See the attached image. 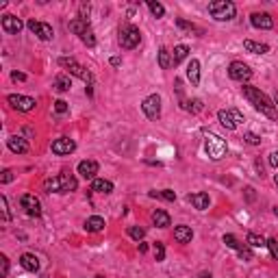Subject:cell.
I'll list each match as a JSON object with an SVG mask.
<instances>
[{
  "label": "cell",
  "instance_id": "obj_1",
  "mask_svg": "<svg viewBox=\"0 0 278 278\" xmlns=\"http://www.w3.org/2000/svg\"><path fill=\"white\" fill-rule=\"evenodd\" d=\"M242 89H243L245 100H248V103L252 104L254 109L261 111L265 118L276 120V104L270 100V96H265L261 89H257V87H252V85H243Z\"/></svg>",
  "mask_w": 278,
  "mask_h": 278
},
{
  "label": "cell",
  "instance_id": "obj_2",
  "mask_svg": "<svg viewBox=\"0 0 278 278\" xmlns=\"http://www.w3.org/2000/svg\"><path fill=\"white\" fill-rule=\"evenodd\" d=\"M59 66H61L63 70H68L72 76H78L81 81H85L87 83V94L94 96V76H91L89 70L83 68L74 57H61V59H59Z\"/></svg>",
  "mask_w": 278,
  "mask_h": 278
},
{
  "label": "cell",
  "instance_id": "obj_3",
  "mask_svg": "<svg viewBox=\"0 0 278 278\" xmlns=\"http://www.w3.org/2000/svg\"><path fill=\"white\" fill-rule=\"evenodd\" d=\"M46 191L50 193H70V191H76L78 187V180L74 178L72 174H59V176H52V178H48L44 183Z\"/></svg>",
  "mask_w": 278,
  "mask_h": 278
},
{
  "label": "cell",
  "instance_id": "obj_4",
  "mask_svg": "<svg viewBox=\"0 0 278 278\" xmlns=\"http://www.w3.org/2000/svg\"><path fill=\"white\" fill-rule=\"evenodd\" d=\"M208 13L217 22H228L237 16V7L230 0H215V2H208Z\"/></svg>",
  "mask_w": 278,
  "mask_h": 278
},
{
  "label": "cell",
  "instance_id": "obj_5",
  "mask_svg": "<svg viewBox=\"0 0 278 278\" xmlns=\"http://www.w3.org/2000/svg\"><path fill=\"white\" fill-rule=\"evenodd\" d=\"M226 150H228L226 141L220 135H215V133H207L205 135V152L211 161H220L222 156H226Z\"/></svg>",
  "mask_w": 278,
  "mask_h": 278
},
{
  "label": "cell",
  "instance_id": "obj_6",
  "mask_svg": "<svg viewBox=\"0 0 278 278\" xmlns=\"http://www.w3.org/2000/svg\"><path fill=\"white\" fill-rule=\"evenodd\" d=\"M139 41H141V31H139L137 26H133V24H124L122 29H120V46H122L124 50H133V48H137Z\"/></svg>",
  "mask_w": 278,
  "mask_h": 278
},
{
  "label": "cell",
  "instance_id": "obj_7",
  "mask_svg": "<svg viewBox=\"0 0 278 278\" xmlns=\"http://www.w3.org/2000/svg\"><path fill=\"white\" fill-rule=\"evenodd\" d=\"M217 120H220V124L226 128V131H235L239 124L245 122L243 113H242V111H237V109H228V111L222 109V111H217Z\"/></svg>",
  "mask_w": 278,
  "mask_h": 278
},
{
  "label": "cell",
  "instance_id": "obj_8",
  "mask_svg": "<svg viewBox=\"0 0 278 278\" xmlns=\"http://www.w3.org/2000/svg\"><path fill=\"white\" fill-rule=\"evenodd\" d=\"M141 111L146 113L148 120H159L161 118V96L159 94H150L141 103Z\"/></svg>",
  "mask_w": 278,
  "mask_h": 278
},
{
  "label": "cell",
  "instance_id": "obj_9",
  "mask_svg": "<svg viewBox=\"0 0 278 278\" xmlns=\"http://www.w3.org/2000/svg\"><path fill=\"white\" fill-rule=\"evenodd\" d=\"M7 103L11 104V109L16 111H22V113H26V111H33L35 109V98H31V96H20V94H9L7 96Z\"/></svg>",
  "mask_w": 278,
  "mask_h": 278
},
{
  "label": "cell",
  "instance_id": "obj_10",
  "mask_svg": "<svg viewBox=\"0 0 278 278\" xmlns=\"http://www.w3.org/2000/svg\"><path fill=\"white\" fill-rule=\"evenodd\" d=\"M228 76L233 78V81H239V83H245L252 78V70L245 66L243 61H233L228 66Z\"/></svg>",
  "mask_w": 278,
  "mask_h": 278
},
{
  "label": "cell",
  "instance_id": "obj_11",
  "mask_svg": "<svg viewBox=\"0 0 278 278\" xmlns=\"http://www.w3.org/2000/svg\"><path fill=\"white\" fill-rule=\"evenodd\" d=\"M26 26H29L31 33H35L37 37H39L41 41H50L54 37V31L50 24H46V22H35V20H29L26 22Z\"/></svg>",
  "mask_w": 278,
  "mask_h": 278
},
{
  "label": "cell",
  "instance_id": "obj_12",
  "mask_svg": "<svg viewBox=\"0 0 278 278\" xmlns=\"http://www.w3.org/2000/svg\"><path fill=\"white\" fill-rule=\"evenodd\" d=\"M20 205L31 217H39L41 215V202L37 200L33 193H24V196L20 198Z\"/></svg>",
  "mask_w": 278,
  "mask_h": 278
},
{
  "label": "cell",
  "instance_id": "obj_13",
  "mask_svg": "<svg viewBox=\"0 0 278 278\" xmlns=\"http://www.w3.org/2000/svg\"><path fill=\"white\" fill-rule=\"evenodd\" d=\"M50 148H52L54 155H72V152L76 150V143L70 137H59V139H54Z\"/></svg>",
  "mask_w": 278,
  "mask_h": 278
},
{
  "label": "cell",
  "instance_id": "obj_14",
  "mask_svg": "<svg viewBox=\"0 0 278 278\" xmlns=\"http://www.w3.org/2000/svg\"><path fill=\"white\" fill-rule=\"evenodd\" d=\"M2 31L4 33H9V35H17L22 29H24V24H22V20L20 17H16V16H11V13H7V16H2Z\"/></svg>",
  "mask_w": 278,
  "mask_h": 278
},
{
  "label": "cell",
  "instance_id": "obj_15",
  "mask_svg": "<svg viewBox=\"0 0 278 278\" xmlns=\"http://www.w3.org/2000/svg\"><path fill=\"white\" fill-rule=\"evenodd\" d=\"M78 174L85 180H94L96 174H98V161H94V159L81 161V163H78Z\"/></svg>",
  "mask_w": 278,
  "mask_h": 278
},
{
  "label": "cell",
  "instance_id": "obj_16",
  "mask_svg": "<svg viewBox=\"0 0 278 278\" xmlns=\"http://www.w3.org/2000/svg\"><path fill=\"white\" fill-rule=\"evenodd\" d=\"M250 22H252L254 29H263V31H270L272 26H274V20H272L270 13H252L250 16Z\"/></svg>",
  "mask_w": 278,
  "mask_h": 278
},
{
  "label": "cell",
  "instance_id": "obj_17",
  "mask_svg": "<svg viewBox=\"0 0 278 278\" xmlns=\"http://www.w3.org/2000/svg\"><path fill=\"white\" fill-rule=\"evenodd\" d=\"M7 146H9V150L16 152V155H26V152H29V143H26V139L20 137V135L9 137L7 139Z\"/></svg>",
  "mask_w": 278,
  "mask_h": 278
},
{
  "label": "cell",
  "instance_id": "obj_18",
  "mask_svg": "<svg viewBox=\"0 0 278 278\" xmlns=\"http://www.w3.org/2000/svg\"><path fill=\"white\" fill-rule=\"evenodd\" d=\"M187 200L191 202V205L196 207L198 211H207V208H208V205H211V198H208V193H205V191L189 193V196H187Z\"/></svg>",
  "mask_w": 278,
  "mask_h": 278
},
{
  "label": "cell",
  "instance_id": "obj_19",
  "mask_svg": "<svg viewBox=\"0 0 278 278\" xmlns=\"http://www.w3.org/2000/svg\"><path fill=\"white\" fill-rule=\"evenodd\" d=\"M174 239L178 243H189L193 239V230H191V226H185V224H180V226H176L174 228Z\"/></svg>",
  "mask_w": 278,
  "mask_h": 278
},
{
  "label": "cell",
  "instance_id": "obj_20",
  "mask_svg": "<svg viewBox=\"0 0 278 278\" xmlns=\"http://www.w3.org/2000/svg\"><path fill=\"white\" fill-rule=\"evenodd\" d=\"M187 78H189V83H191L193 87L200 85V61H198V59H191V61H189V66H187Z\"/></svg>",
  "mask_w": 278,
  "mask_h": 278
},
{
  "label": "cell",
  "instance_id": "obj_21",
  "mask_svg": "<svg viewBox=\"0 0 278 278\" xmlns=\"http://www.w3.org/2000/svg\"><path fill=\"white\" fill-rule=\"evenodd\" d=\"M20 265L24 267L26 272H37L39 270V259H37L35 254H31V252H24L20 257Z\"/></svg>",
  "mask_w": 278,
  "mask_h": 278
},
{
  "label": "cell",
  "instance_id": "obj_22",
  "mask_svg": "<svg viewBox=\"0 0 278 278\" xmlns=\"http://www.w3.org/2000/svg\"><path fill=\"white\" fill-rule=\"evenodd\" d=\"M85 230L87 233H100L104 230V220L100 215H91L85 220Z\"/></svg>",
  "mask_w": 278,
  "mask_h": 278
},
{
  "label": "cell",
  "instance_id": "obj_23",
  "mask_svg": "<svg viewBox=\"0 0 278 278\" xmlns=\"http://www.w3.org/2000/svg\"><path fill=\"white\" fill-rule=\"evenodd\" d=\"M91 191H96V193H111V191H113V183H111V180H104V178H94V180H91Z\"/></svg>",
  "mask_w": 278,
  "mask_h": 278
},
{
  "label": "cell",
  "instance_id": "obj_24",
  "mask_svg": "<svg viewBox=\"0 0 278 278\" xmlns=\"http://www.w3.org/2000/svg\"><path fill=\"white\" fill-rule=\"evenodd\" d=\"M243 48L248 50V52H254V54H267L270 52V46L267 44H259V41H252V39H245Z\"/></svg>",
  "mask_w": 278,
  "mask_h": 278
},
{
  "label": "cell",
  "instance_id": "obj_25",
  "mask_svg": "<svg viewBox=\"0 0 278 278\" xmlns=\"http://www.w3.org/2000/svg\"><path fill=\"white\" fill-rule=\"evenodd\" d=\"M152 222H155V226H159V228H168V226L172 224L170 215L163 211V208H156V211L152 213Z\"/></svg>",
  "mask_w": 278,
  "mask_h": 278
},
{
  "label": "cell",
  "instance_id": "obj_26",
  "mask_svg": "<svg viewBox=\"0 0 278 278\" xmlns=\"http://www.w3.org/2000/svg\"><path fill=\"white\" fill-rule=\"evenodd\" d=\"M187 54H189V48H187L185 44L174 46V50H172V61H174V66H178L180 61H185V59H187Z\"/></svg>",
  "mask_w": 278,
  "mask_h": 278
},
{
  "label": "cell",
  "instance_id": "obj_27",
  "mask_svg": "<svg viewBox=\"0 0 278 278\" xmlns=\"http://www.w3.org/2000/svg\"><path fill=\"white\" fill-rule=\"evenodd\" d=\"M172 66H174L172 52H170L168 48H161V50H159V68H161V70H170Z\"/></svg>",
  "mask_w": 278,
  "mask_h": 278
},
{
  "label": "cell",
  "instance_id": "obj_28",
  "mask_svg": "<svg viewBox=\"0 0 278 278\" xmlns=\"http://www.w3.org/2000/svg\"><path fill=\"white\" fill-rule=\"evenodd\" d=\"M70 31L81 37L83 33H85V31H89V22H85V20H81V17H76V20L70 22Z\"/></svg>",
  "mask_w": 278,
  "mask_h": 278
},
{
  "label": "cell",
  "instance_id": "obj_29",
  "mask_svg": "<svg viewBox=\"0 0 278 278\" xmlns=\"http://www.w3.org/2000/svg\"><path fill=\"white\" fill-rule=\"evenodd\" d=\"M54 87H57V91H70V87H72L70 74H59V76L54 78Z\"/></svg>",
  "mask_w": 278,
  "mask_h": 278
},
{
  "label": "cell",
  "instance_id": "obj_30",
  "mask_svg": "<svg viewBox=\"0 0 278 278\" xmlns=\"http://www.w3.org/2000/svg\"><path fill=\"white\" fill-rule=\"evenodd\" d=\"M245 242H248L252 248H267V242L261 237V235L257 233H248V237H245Z\"/></svg>",
  "mask_w": 278,
  "mask_h": 278
},
{
  "label": "cell",
  "instance_id": "obj_31",
  "mask_svg": "<svg viewBox=\"0 0 278 278\" xmlns=\"http://www.w3.org/2000/svg\"><path fill=\"white\" fill-rule=\"evenodd\" d=\"M150 198H161V200L174 202L176 200V191H172V189H163V191H150Z\"/></svg>",
  "mask_w": 278,
  "mask_h": 278
},
{
  "label": "cell",
  "instance_id": "obj_32",
  "mask_svg": "<svg viewBox=\"0 0 278 278\" xmlns=\"http://www.w3.org/2000/svg\"><path fill=\"white\" fill-rule=\"evenodd\" d=\"M148 9L152 11L155 17H163L165 16V7L161 2H155V0H148Z\"/></svg>",
  "mask_w": 278,
  "mask_h": 278
},
{
  "label": "cell",
  "instance_id": "obj_33",
  "mask_svg": "<svg viewBox=\"0 0 278 278\" xmlns=\"http://www.w3.org/2000/svg\"><path fill=\"white\" fill-rule=\"evenodd\" d=\"M224 243L228 245V248L237 250V252H239V250H242V248H245V243H242V242H239V239L235 237V235H224Z\"/></svg>",
  "mask_w": 278,
  "mask_h": 278
},
{
  "label": "cell",
  "instance_id": "obj_34",
  "mask_svg": "<svg viewBox=\"0 0 278 278\" xmlns=\"http://www.w3.org/2000/svg\"><path fill=\"white\" fill-rule=\"evenodd\" d=\"M176 24H178V29H183V31H189V33L202 35V29H198L196 24H191V22H187V20H176Z\"/></svg>",
  "mask_w": 278,
  "mask_h": 278
},
{
  "label": "cell",
  "instance_id": "obj_35",
  "mask_svg": "<svg viewBox=\"0 0 278 278\" xmlns=\"http://www.w3.org/2000/svg\"><path fill=\"white\" fill-rule=\"evenodd\" d=\"M183 109L191 111V113H200L202 109H205V104H202V100H189V103H183Z\"/></svg>",
  "mask_w": 278,
  "mask_h": 278
},
{
  "label": "cell",
  "instance_id": "obj_36",
  "mask_svg": "<svg viewBox=\"0 0 278 278\" xmlns=\"http://www.w3.org/2000/svg\"><path fill=\"white\" fill-rule=\"evenodd\" d=\"M128 237H133L135 242H141V239L146 237V230H143L141 226H128Z\"/></svg>",
  "mask_w": 278,
  "mask_h": 278
},
{
  "label": "cell",
  "instance_id": "obj_37",
  "mask_svg": "<svg viewBox=\"0 0 278 278\" xmlns=\"http://www.w3.org/2000/svg\"><path fill=\"white\" fill-rule=\"evenodd\" d=\"M81 41H83V44H85L87 46V48H94V46H96V37H94V31H85V33H83L81 35Z\"/></svg>",
  "mask_w": 278,
  "mask_h": 278
},
{
  "label": "cell",
  "instance_id": "obj_38",
  "mask_svg": "<svg viewBox=\"0 0 278 278\" xmlns=\"http://www.w3.org/2000/svg\"><path fill=\"white\" fill-rule=\"evenodd\" d=\"M0 207H2V220H4V222H9V220H11V213H9L7 196H0Z\"/></svg>",
  "mask_w": 278,
  "mask_h": 278
},
{
  "label": "cell",
  "instance_id": "obj_39",
  "mask_svg": "<svg viewBox=\"0 0 278 278\" xmlns=\"http://www.w3.org/2000/svg\"><path fill=\"white\" fill-rule=\"evenodd\" d=\"M0 276H9V259L7 254H0Z\"/></svg>",
  "mask_w": 278,
  "mask_h": 278
},
{
  "label": "cell",
  "instance_id": "obj_40",
  "mask_svg": "<svg viewBox=\"0 0 278 278\" xmlns=\"http://www.w3.org/2000/svg\"><path fill=\"white\" fill-rule=\"evenodd\" d=\"M243 139H245V143H250V146H259V143H261V137L254 135V133H245Z\"/></svg>",
  "mask_w": 278,
  "mask_h": 278
},
{
  "label": "cell",
  "instance_id": "obj_41",
  "mask_svg": "<svg viewBox=\"0 0 278 278\" xmlns=\"http://www.w3.org/2000/svg\"><path fill=\"white\" fill-rule=\"evenodd\" d=\"M155 254H156V261H163V259H165V245L161 242L155 243Z\"/></svg>",
  "mask_w": 278,
  "mask_h": 278
},
{
  "label": "cell",
  "instance_id": "obj_42",
  "mask_svg": "<svg viewBox=\"0 0 278 278\" xmlns=\"http://www.w3.org/2000/svg\"><path fill=\"white\" fill-rule=\"evenodd\" d=\"M239 257H242L243 259V261H252V259H254V254H252V250H250L248 248V245H245V248H242V250H239Z\"/></svg>",
  "mask_w": 278,
  "mask_h": 278
},
{
  "label": "cell",
  "instance_id": "obj_43",
  "mask_svg": "<svg viewBox=\"0 0 278 278\" xmlns=\"http://www.w3.org/2000/svg\"><path fill=\"white\" fill-rule=\"evenodd\" d=\"M267 248H270L272 257L278 259V239H267Z\"/></svg>",
  "mask_w": 278,
  "mask_h": 278
},
{
  "label": "cell",
  "instance_id": "obj_44",
  "mask_svg": "<svg viewBox=\"0 0 278 278\" xmlns=\"http://www.w3.org/2000/svg\"><path fill=\"white\" fill-rule=\"evenodd\" d=\"M11 180H13V172H11V170H2V174H0V183L7 185V183H11Z\"/></svg>",
  "mask_w": 278,
  "mask_h": 278
},
{
  "label": "cell",
  "instance_id": "obj_45",
  "mask_svg": "<svg viewBox=\"0 0 278 278\" xmlns=\"http://www.w3.org/2000/svg\"><path fill=\"white\" fill-rule=\"evenodd\" d=\"M54 111H57L59 115H63L68 111V103L66 100H57V103H54Z\"/></svg>",
  "mask_w": 278,
  "mask_h": 278
},
{
  "label": "cell",
  "instance_id": "obj_46",
  "mask_svg": "<svg viewBox=\"0 0 278 278\" xmlns=\"http://www.w3.org/2000/svg\"><path fill=\"white\" fill-rule=\"evenodd\" d=\"M81 20H85V22H89L87 17H89V4H81Z\"/></svg>",
  "mask_w": 278,
  "mask_h": 278
},
{
  "label": "cell",
  "instance_id": "obj_47",
  "mask_svg": "<svg viewBox=\"0 0 278 278\" xmlns=\"http://www.w3.org/2000/svg\"><path fill=\"white\" fill-rule=\"evenodd\" d=\"M270 165L272 168H278V152H270Z\"/></svg>",
  "mask_w": 278,
  "mask_h": 278
},
{
  "label": "cell",
  "instance_id": "obj_48",
  "mask_svg": "<svg viewBox=\"0 0 278 278\" xmlns=\"http://www.w3.org/2000/svg\"><path fill=\"white\" fill-rule=\"evenodd\" d=\"M11 78H13V81H26V74H22V72H13V74H11Z\"/></svg>",
  "mask_w": 278,
  "mask_h": 278
},
{
  "label": "cell",
  "instance_id": "obj_49",
  "mask_svg": "<svg viewBox=\"0 0 278 278\" xmlns=\"http://www.w3.org/2000/svg\"><path fill=\"white\" fill-rule=\"evenodd\" d=\"M120 63H122V59H120V57H111V66H113V68H118Z\"/></svg>",
  "mask_w": 278,
  "mask_h": 278
},
{
  "label": "cell",
  "instance_id": "obj_50",
  "mask_svg": "<svg viewBox=\"0 0 278 278\" xmlns=\"http://www.w3.org/2000/svg\"><path fill=\"white\" fill-rule=\"evenodd\" d=\"M245 193H248V200H254V189L252 187H245Z\"/></svg>",
  "mask_w": 278,
  "mask_h": 278
},
{
  "label": "cell",
  "instance_id": "obj_51",
  "mask_svg": "<svg viewBox=\"0 0 278 278\" xmlns=\"http://www.w3.org/2000/svg\"><path fill=\"white\" fill-rule=\"evenodd\" d=\"M139 252H148V245L143 242H139Z\"/></svg>",
  "mask_w": 278,
  "mask_h": 278
},
{
  "label": "cell",
  "instance_id": "obj_52",
  "mask_svg": "<svg viewBox=\"0 0 278 278\" xmlns=\"http://www.w3.org/2000/svg\"><path fill=\"white\" fill-rule=\"evenodd\" d=\"M274 183H276V187H278V174L274 176Z\"/></svg>",
  "mask_w": 278,
  "mask_h": 278
},
{
  "label": "cell",
  "instance_id": "obj_53",
  "mask_svg": "<svg viewBox=\"0 0 278 278\" xmlns=\"http://www.w3.org/2000/svg\"><path fill=\"white\" fill-rule=\"evenodd\" d=\"M274 215L278 217V207H274Z\"/></svg>",
  "mask_w": 278,
  "mask_h": 278
},
{
  "label": "cell",
  "instance_id": "obj_54",
  "mask_svg": "<svg viewBox=\"0 0 278 278\" xmlns=\"http://www.w3.org/2000/svg\"><path fill=\"white\" fill-rule=\"evenodd\" d=\"M200 278H211V274H202Z\"/></svg>",
  "mask_w": 278,
  "mask_h": 278
},
{
  "label": "cell",
  "instance_id": "obj_55",
  "mask_svg": "<svg viewBox=\"0 0 278 278\" xmlns=\"http://www.w3.org/2000/svg\"><path fill=\"white\" fill-rule=\"evenodd\" d=\"M276 106H278V98H276Z\"/></svg>",
  "mask_w": 278,
  "mask_h": 278
}]
</instances>
